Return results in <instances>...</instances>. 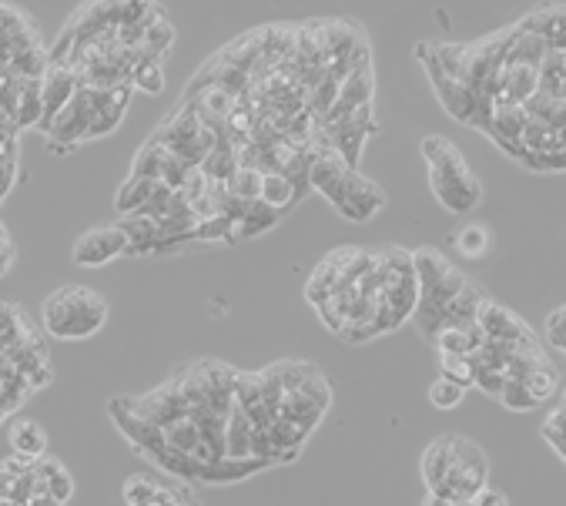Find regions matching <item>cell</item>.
Segmentation results:
<instances>
[{"label":"cell","mask_w":566,"mask_h":506,"mask_svg":"<svg viewBox=\"0 0 566 506\" xmlns=\"http://www.w3.org/2000/svg\"><path fill=\"white\" fill-rule=\"evenodd\" d=\"M449 463H453V433L449 436H436L433 443L426 446V453H422V483H426V490L439 493L449 476Z\"/></svg>","instance_id":"obj_12"},{"label":"cell","mask_w":566,"mask_h":506,"mask_svg":"<svg viewBox=\"0 0 566 506\" xmlns=\"http://www.w3.org/2000/svg\"><path fill=\"white\" fill-rule=\"evenodd\" d=\"M27 506H64V503H57L54 496H47V493H37V496H31V503Z\"/></svg>","instance_id":"obj_31"},{"label":"cell","mask_w":566,"mask_h":506,"mask_svg":"<svg viewBox=\"0 0 566 506\" xmlns=\"http://www.w3.org/2000/svg\"><path fill=\"white\" fill-rule=\"evenodd\" d=\"M41 322L54 339H91L108 322V299L84 285H64L44 299Z\"/></svg>","instance_id":"obj_2"},{"label":"cell","mask_w":566,"mask_h":506,"mask_svg":"<svg viewBox=\"0 0 566 506\" xmlns=\"http://www.w3.org/2000/svg\"><path fill=\"white\" fill-rule=\"evenodd\" d=\"M7 439H11L14 456H21V460H41L47 453V433L34 419H14L11 429H7Z\"/></svg>","instance_id":"obj_14"},{"label":"cell","mask_w":566,"mask_h":506,"mask_svg":"<svg viewBox=\"0 0 566 506\" xmlns=\"http://www.w3.org/2000/svg\"><path fill=\"white\" fill-rule=\"evenodd\" d=\"M356 252H359V248H335V252L325 255V259L315 265L309 285H305V299H309L312 305L329 299V295L339 289L342 275L352 265V259H356Z\"/></svg>","instance_id":"obj_10"},{"label":"cell","mask_w":566,"mask_h":506,"mask_svg":"<svg viewBox=\"0 0 566 506\" xmlns=\"http://www.w3.org/2000/svg\"><path fill=\"white\" fill-rule=\"evenodd\" d=\"M453 245L459 255H466V259H483L489 252V245H493V235H489L486 225H466L453 235Z\"/></svg>","instance_id":"obj_19"},{"label":"cell","mask_w":566,"mask_h":506,"mask_svg":"<svg viewBox=\"0 0 566 506\" xmlns=\"http://www.w3.org/2000/svg\"><path fill=\"white\" fill-rule=\"evenodd\" d=\"M131 84L134 88H141L145 94H161V88H165V71H161V61L141 54L138 64L131 68Z\"/></svg>","instance_id":"obj_20"},{"label":"cell","mask_w":566,"mask_h":506,"mask_svg":"<svg viewBox=\"0 0 566 506\" xmlns=\"http://www.w3.org/2000/svg\"><path fill=\"white\" fill-rule=\"evenodd\" d=\"M526 389L540 399V403H546V399H553L556 396V389H560V372L553 369V362H543L540 369H533L530 376L523 379Z\"/></svg>","instance_id":"obj_22"},{"label":"cell","mask_w":566,"mask_h":506,"mask_svg":"<svg viewBox=\"0 0 566 506\" xmlns=\"http://www.w3.org/2000/svg\"><path fill=\"white\" fill-rule=\"evenodd\" d=\"M473 386L483 389L486 396H496V399H500L503 386H506V372H503V369H489V366H476Z\"/></svg>","instance_id":"obj_26"},{"label":"cell","mask_w":566,"mask_h":506,"mask_svg":"<svg viewBox=\"0 0 566 506\" xmlns=\"http://www.w3.org/2000/svg\"><path fill=\"white\" fill-rule=\"evenodd\" d=\"M78 88H81V74L74 71L71 64H57V61L47 64V71L41 74V101H44L41 131L54 121V114L78 94Z\"/></svg>","instance_id":"obj_9"},{"label":"cell","mask_w":566,"mask_h":506,"mask_svg":"<svg viewBox=\"0 0 566 506\" xmlns=\"http://www.w3.org/2000/svg\"><path fill=\"white\" fill-rule=\"evenodd\" d=\"M422 158L429 165V188L439 198V205L453 215L473 212L483 198V185L476 181V175L469 171L466 158L459 155V148L443 135H429L422 138Z\"/></svg>","instance_id":"obj_1"},{"label":"cell","mask_w":566,"mask_h":506,"mask_svg":"<svg viewBox=\"0 0 566 506\" xmlns=\"http://www.w3.org/2000/svg\"><path fill=\"white\" fill-rule=\"evenodd\" d=\"M14 265V242L7 238V242H0V275H7Z\"/></svg>","instance_id":"obj_29"},{"label":"cell","mask_w":566,"mask_h":506,"mask_svg":"<svg viewBox=\"0 0 566 506\" xmlns=\"http://www.w3.org/2000/svg\"><path fill=\"white\" fill-rule=\"evenodd\" d=\"M476 326L483 329L486 339H496V342H516V346H523V342H536L533 329L526 326V322L516 315L513 309H506V305L486 299L479 305V315H476Z\"/></svg>","instance_id":"obj_8"},{"label":"cell","mask_w":566,"mask_h":506,"mask_svg":"<svg viewBox=\"0 0 566 506\" xmlns=\"http://www.w3.org/2000/svg\"><path fill=\"white\" fill-rule=\"evenodd\" d=\"M91 118H94L91 94H88V88L81 84L78 94H74V98L54 114V121L44 128V135H47V141H51V148H54V151H67V148L81 145V141H88Z\"/></svg>","instance_id":"obj_5"},{"label":"cell","mask_w":566,"mask_h":506,"mask_svg":"<svg viewBox=\"0 0 566 506\" xmlns=\"http://www.w3.org/2000/svg\"><path fill=\"white\" fill-rule=\"evenodd\" d=\"M74 265L81 269H101V265L114 262L118 255H128V242H124V232L118 225H101L84 232L78 242H74Z\"/></svg>","instance_id":"obj_7"},{"label":"cell","mask_w":566,"mask_h":506,"mask_svg":"<svg viewBox=\"0 0 566 506\" xmlns=\"http://www.w3.org/2000/svg\"><path fill=\"white\" fill-rule=\"evenodd\" d=\"M0 506H27V503H11V500H0Z\"/></svg>","instance_id":"obj_33"},{"label":"cell","mask_w":566,"mask_h":506,"mask_svg":"<svg viewBox=\"0 0 566 506\" xmlns=\"http://www.w3.org/2000/svg\"><path fill=\"white\" fill-rule=\"evenodd\" d=\"M118 228L124 232L128 242V255H155L158 252V222L148 218L145 212H131L124 215Z\"/></svg>","instance_id":"obj_13"},{"label":"cell","mask_w":566,"mask_h":506,"mask_svg":"<svg viewBox=\"0 0 566 506\" xmlns=\"http://www.w3.org/2000/svg\"><path fill=\"white\" fill-rule=\"evenodd\" d=\"M489 486V460L473 439L453 436V463H449V476L443 483V496H449L456 506L469 503L473 496Z\"/></svg>","instance_id":"obj_4"},{"label":"cell","mask_w":566,"mask_h":506,"mask_svg":"<svg viewBox=\"0 0 566 506\" xmlns=\"http://www.w3.org/2000/svg\"><path fill=\"white\" fill-rule=\"evenodd\" d=\"M7 238H11V235H7V228L0 225V242H7Z\"/></svg>","instance_id":"obj_32"},{"label":"cell","mask_w":566,"mask_h":506,"mask_svg":"<svg viewBox=\"0 0 566 506\" xmlns=\"http://www.w3.org/2000/svg\"><path fill=\"white\" fill-rule=\"evenodd\" d=\"M466 399V389L449 383V379L439 376L433 386H429V403H433L436 409H443V413H449V409H459Z\"/></svg>","instance_id":"obj_25"},{"label":"cell","mask_w":566,"mask_h":506,"mask_svg":"<svg viewBox=\"0 0 566 506\" xmlns=\"http://www.w3.org/2000/svg\"><path fill=\"white\" fill-rule=\"evenodd\" d=\"M278 215H282V212H275L272 205H265L262 198H255V202H248L245 215H242V222L235 225V232H238V238L262 235V232H268V228H272V225L278 222Z\"/></svg>","instance_id":"obj_18"},{"label":"cell","mask_w":566,"mask_h":506,"mask_svg":"<svg viewBox=\"0 0 566 506\" xmlns=\"http://www.w3.org/2000/svg\"><path fill=\"white\" fill-rule=\"evenodd\" d=\"M433 342L439 352H449V356H473V352L486 342V336L473 322V326H466V329H443Z\"/></svg>","instance_id":"obj_17"},{"label":"cell","mask_w":566,"mask_h":506,"mask_svg":"<svg viewBox=\"0 0 566 506\" xmlns=\"http://www.w3.org/2000/svg\"><path fill=\"white\" fill-rule=\"evenodd\" d=\"M439 376L449 379V383L469 389L473 386V376H476V366L469 356H449V352H439Z\"/></svg>","instance_id":"obj_21"},{"label":"cell","mask_w":566,"mask_h":506,"mask_svg":"<svg viewBox=\"0 0 566 506\" xmlns=\"http://www.w3.org/2000/svg\"><path fill=\"white\" fill-rule=\"evenodd\" d=\"M161 181L158 178H128L124 185L118 188V212L121 215H131V212H141L151 198L158 195Z\"/></svg>","instance_id":"obj_16"},{"label":"cell","mask_w":566,"mask_h":506,"mask_svg":"<svg viewBox=\"0 0 566 506\" xmlns=\"http://www.w3.org/2000/svg\"><path fill=\"white\" fill-rule=\"evenodd\" d=\"M422 506H456L449 496L443 493H433V490H426V496H422Z\"/></svg>","instance_id":"obj_30"},{"label":"cell","mask_w":566,"mask_h":506,"mask_svg":"<svg viewBox=\"0 0 566 506\" xmlns=\"http://www.w3.org/2000/svg\"><path fill=\"white\" fill-rule=\"evenodd\" d=\"M332 205L339 208V215L349 218V222H369V218L386 205V192H382L376 181L362 178L356 168H349L339 192L332 195Z\"/></svg>","instance_id":"obj_6"},{"label":"cell","mask_w":566,"mask_h":506,"mask_svg":"<svg viewBox=\"0 0 566 506\" xmlns=\"http://www.w3.org/2000/svg\"><path fill=\"white\" fill-rule=\"evenodd\" d=\"M469 506H510V496L503 490H496V486H483V490L469 500Z\"/></svg>","instance_id":"obj_28"},{"label":"cell","mask_w":566,"mask_h":506,"mask_svg":"<svg viewBox=\"0 0 566 506\" xmlns=\"http://www.w3.org/2000/svg\"><path fill=\"white\" fill-rule=\"evenodd\" d=\"M489 299V295L479 289V285L469 279L463 289H459L453 299L446 302V309L443 315H439V326H436V336L443 329H466V326H473L476 322V315H479V305H483ZM433 336V339H436Z\"/></svg>","instance_id":"obj_11"},{"label":"cell","mask_w":566,"mask_h":506,"mask_svg":"<svg viewBox=\"0 0 566 506\" xmlns=\"http://www.w3.org/2000/svg\"><path fill=\"white\" fill-rule=\"evenodd\" d=\"M262 198L265 205H272L275 212H285V208H292L295 202H299V188L292 185L289 175H282V171H265L262 175Z\"/></svg>","instance_id":"obj_15"},{"label":"cell","mask_w":566,"mask_h":506,"mask_svg":"<svg viewBox=\"0 0 566 506\" xmlns=\"http://www.w3.org/2000/svg\"><path fill=\"white\" fill-rule=\"evenodd\" d=\"M546 339H550L553 349L566 352V305L550 312V319H546Z\"/></svg>","instance_id":"obj_27"},{"label":"cell","mask_w":566,"mask_h":506,"mask_svg":"<svg viewBox=\"0 0 566 506\" xmlns=\"http://www.w3.org/2000/svg\"><path fill=\"white\" fill-rule=\"evenodd\" d=\"M262 175L265 171L258 168H238L235 175L228 178V192L242 198V202H255V198L262 195Z\"/></svg>","instance_id":"obj_24"},{"label":"cell","mask_w":566,"mask_h":506,"mask_svg":"<svg viewBox=\"0 0 566 506\" xmlns=\"http://www.w3.org/2000/svg\"><path fill=\"white\" fill-rule=\"evenodd\" d=\"M500 403L506 409H513V413H533V409H540L543 403L536 399L530 389H526V383H520V379H506L503 393H500Z\"/></svg>","instance_id":"obj_23"},{"label":"cell","mask_w":566,"mask_h":506,"mask_svg":"<svg viewBox=\"0 0 566 506\" xmlns=\"http://www.w3.org/2000/svg\"><path fill=\"white\" fill-rule=\"evenodd\" d=\"M412 265H416V282H419V299H416V312H412V322H416L422 336L433 342L446 302L453 299L469 279L446 259V255H439L436 248H419V252H412Z\"/></svg>","instance_id":"obj_3"}]
</instances>
